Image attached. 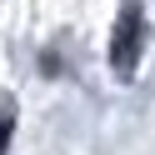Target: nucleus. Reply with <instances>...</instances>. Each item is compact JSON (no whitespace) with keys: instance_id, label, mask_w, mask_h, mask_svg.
Returning <instances> with one entry per match:
<instances>
[{"instance_id":"obj_2","label":"nucleus","mask_w":155,"mask_h":155,"mask_svg":"<svg viewBox=\"0 0 155 155\" xmlns=\"http://www.w3.org/2000/svg\"><path fill=\"white\" fill-rule=\"evenodd\" d=\"M10 135H15V115H10V110H0V155L10 150Z\"/></svg>"},{"instance_id":"obj_1","label":"nucleus","mask_w":155,"mask_h":155,"mask_svg":"<svg viewBox=\"0 0 155 155\" xmlns=\"http://www.w3.org/2000/svg\"><path fill=\"white\" fill-rule=\"evenodd\" d=\"M145 10L140 0H125L120 15H115V30H110V70L120 75V80H130L135 65H140V50H145Z\"/></svg>"}]
</instances>
